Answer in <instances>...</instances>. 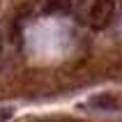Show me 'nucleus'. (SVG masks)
Instances as JSON below:
<instances>
[{
  "instance_id": "nucleus-4",
  "label": "nucleus",
  "mask_w": 122,
  "mask_h": 122,
  "mask_svg": "<svg viewBox=\"0 0 122 122\" xmlns=\"http://www.w3.org/2000/svg\"><path fill=\"white\" fill-rule=\"evenodd\" d=\"M12 115H14V108H12V106H0V122H7Z\"/></svg>"
},
{
  "instance_id": "nucleus-1",
  "label": "nucleus",
  "mask_w": 122,
  "mask_h": 122,
  "mask_svg": "<svg viewBox=\"0 0 122 122\" xmlns=\"http://www.w3.org/2000/svg\"><path fill=\"white\" fill-rule=\"evenodd\" d=\"M111 14H113V2L111 0H95L90 5V21L95 25H104L108 23Z\"/></svg>"
},
{
  "instance_id": "nucleus-3",
  "label": "nucleus",
  "mask_w": 122,
  "mask_h": 122,
  "mask_svg": "<svg viewBox=\"0 0 122 122\" xmlns=\"http://www.w3.org/2000/svg\"><path fill=\"white\" fill-rule=\"evenodd\" d=\"M74 0H48L46 2V12L48 14H65L71 9Z\"/></svg>"
},
{
  "instance_id": "nucleus-5",
  "label": "nucleus",
  "mask_w": 122,
  "mask_h": 122,
  "mask_svg": "<svg viewBox=\"0 0 122 122\" xmlns=\"http://www.w3.org/2000/svg\"><path fill=\"white\" fill-rule=\"evenodd\" d=\"M2 51H5V39H2V35H0V58H2Z\"/></svg>"
},
{
  "instance_id": "nucleus-2",
  "label": "nucleus",
  "mask_w": 122,
  "mask_h": 122,
  "mask_svg": "<svg viewBox=\"0 0 122 122\" xmlns=\"http://www.w3.org/2000/svg\"><path fill=\"white\" fill-rule=\"evenodd\" d=\"M88 106L99 108V111H122V95H108V92L95 95L88 102Z\"/></svg>"
}]
</instances>
